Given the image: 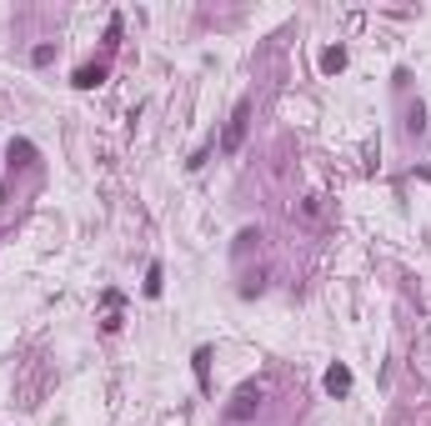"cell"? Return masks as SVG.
Listing matches in <instances>:
<instances>
[{"mask_svg": "<svg viewBox=\"0 0 431 426\" xmlns=\"http://www.w3.org/2000/svg\"><path fill=\"white\" fill-rule=\"evenodd\" d=\"M246 131H251V106L241 101V106L231 111V121H226V136H221V151H226V156H236V151H241V141H246Z\"/></svg>", "mask_w": 431, "mask_h": 426, "instance_id": "1", "label": "cell"}, {"mask_svg": "<svg viewBox=\"0 0 431 426\" xmlns=\"http://www.w3.org/2000/svg\"><path fill=\"white\" fill-rule=\"evenodd\" d=\"M261 396H266V391H261V386H241V391H236V401H231V411H226V416H231V421H246V416H251V411H256V406H261Z\"/></svg>", "mask_w": 431, "mask_h": 426, "instance_id": "2", "label": "cell"}, {"mask_svg": "<svg viewBox=\"0 0 431 426\" xmlns=\"http://www.w3.org/2000/svg\"><path fill=\"white\" fill-rule=\"evenodd\" d=\"M411 371H416V376L431 386V331H426V336L411 346Z\"/></svg>", "mask_w": 431, "mask_h": 426, "instance_id": "3", "label": "cell"}, {"mask_svg": "<svg viewBox=\"0 0 431 426\" xmlns=\"http://www.w3.org/2000/svg\"><path fill=\"white\" fill-rule=\"evenodd\" d=\"M326 391H331V396H346V391H351V371H346V366H331V371H326Z\"/></svg>", "mask_w": 431, "mask_h": 426, "instance_id": "4", "label": "cell"}, {"mask_svg": "<svg viewBox=\"0 0 431 426\" xmlns=\"http://www.w3.org/2000/svg\"><path fill=\"white\" fill-rule=\"evenodd\" d=\"M101 81H106V71H101V66H81V71H76V86H81V91L101 86Z\"/></svg>", "mask_w": 431, "mask_h": 426, "instance_id": "5", "label": "cell"}, {"mask_svg": "<svg viewBox=\"0 0 431 426\" xmlns=\"http://www.w3.org/2000/svg\"><path fill=\"white\" fill-rule=\"evenodd\" d=\"M341 66H346V51H341V46H336V51H326V56H321V71H341Z\"/></svg>", "mask_w": 431, "mask_h": 426, "instance_id": "6", "label": "cell"}, {"mask_svg": "<svg viewBox=\"0 0 431 426\" xmlns=\"http://www.w3.org/2000/svg\"><path fill=\"white\" fill-rule=\"evenodd\" d=\"M301 216H306V221H321V196H306V201H301Z\"/></svg>", "mask_w": 431, "mask_h": 426, "instance_id": "7", "label": "cell"}, {"mask_svg": "<svg viewBox=\"0 0 431 426\" xmlns=\"http://www.w3.org/2000/svg\"><path fill=\"white\" fill-rule=\"evenodd\" d=\"M146 296H161V266L146 271Z\"/></svg>", "mask_w": 431, "mask_h": 426, "instance_id": "8", "label": "cell"}]
</instances>
